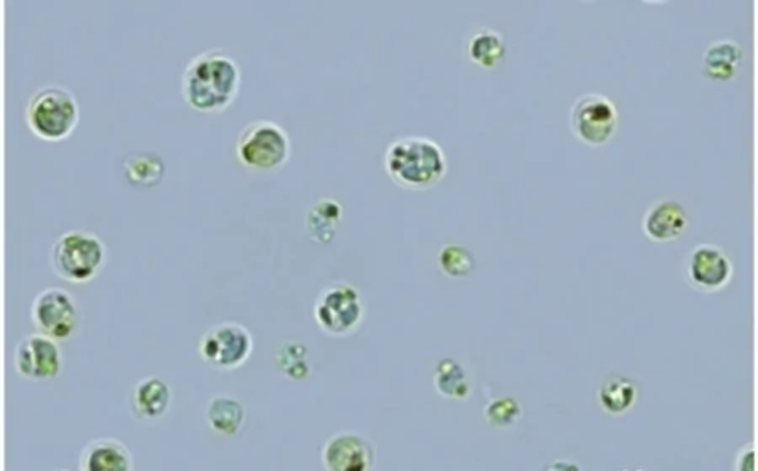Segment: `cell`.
Masks as SVG:
<instances>
[{
  "mask_svg": "<svg viewBox=\"0 0 758 471\" xmlns=\"http://www.w3.org/2000/svg\"><path fill=\"white\" fill-rule=\"evenodd\" d=\"M375 461V445L359 433H337L322 448V463L331 471H369Z\"/></svg>",
  "mask_w": 758,
  "mask_h": 471,
  "instance_id": "cell-11",
  "label": "cell"
},
{
  "mask_svg": "<svg viewBox=\"0 0 758 471\" xmlns=\"http://www.w3.org/2000/svg\"><path fill=\"white\" fill-rule=\"evenodd\" d=\"M169 385L159 378H145L132 389L131 403L135 416L141 419H157L170 406Z\"/></svg>",
  "mask_w": 758,
  "mask_h": 471,
  "instance_id": "cell-15",
  "label": "cell"
},
{
  "mask_svg": "<svg viewBox=\"0 0 758 471\" xmlns=\"http://www.w3.org/2000/svg\"><path fill=\"white\" fill-rule=\"evenodd\" d=\"M617 125V109L603 94H583L571 106V132L578 141L590 147L605 145L614 137Z\"/></svg>",
  "mask_w": 758,
  "mask_h": 471,
  "instance_id": "cell-9",
  "label": "cell"
},
{
  "mask_svg": "<svg viewBox=\"0 0 758 471\" xmlns=\"http://www.w3.org/2000/svg\"><path fill=\"white\" fill-rule=\"evenodd\" d=\"M80 122V109L71 91L63 87H46L31 97L25 106V123L44 142H63Z\"/></svg>",
  "mask_w": 758,
  "mask_h": 471,
  "instance_id": "cell-3",
  "label": "cell"
},
{
  "mask_svg": "<svg viewBox=\"0 0 758 471\" xmlns=\"http://www.w3.org/2000/svg\"><path fill=\"white\" fill-rule=\"evenodd\" d=\"M80 470L131 471L134 460L123 442L112 438L94 439L81 450Z\"/></svg>",
  "mask_w": 758,
  "mask_h": 471,
  "instance_id": "cell-14",
  "label": "cell"
},
{
  "mask_svg": "<svg viewBox=\"0 0 758 471\" xmlns=\"http://www.w3.org/2000/svg\"><path fill=\"white\" fill-rule=\"evenodd\" d=\"M434 385L445 400H467L472 392V379L469 372L462 363L450 357L438 362Z\"/></svg>",
  "mask_w": 758,
  "mask_h": 471,
  "instance_id": "cell-20",
  "label": "cell"
},
{
  "mask_svg": "<svg viewBox=\"0 0 758 471\" xmlns=\"http://www.w3.org/2000/svg\"><path fill=\"white\" fill-rule=\"evenodd\" d=\"M467 53H469L470 61L476 63L480 68H495L505 58L504 37L492 30L479 31L470 37Z\"/></svg>",
  "mask_w": 758,
  "mask_h": 471,
  "instance_id": "cell-22",
  "label": "cell"
},
{
  "mask_svg": "<svg viewBox=\"0 0 758 471\" xmlns=\"http://www.w3.org/2000/svg\"><path fill=\"white\" fill-rule=\"evenodd\" d=\"M757 461H755V448L748 447L740 451V457L737 460V468L740 471H754L757 470Z\"/></svg>",
  "mask_w": 758,
  "mask_h": 471,
  "instance_id": "cell-26",
  "label": "cell"
},
{
  "mask_svg": "<svg viewBox=\"0 0 758 471\" xmlns=\"http://www.w3.org/2000/svg\"><path fill=\"white\" fill-rule=\"evenodd\" d=\"M15 371L30 381H53L62 374V349L55 338L44 334L27 335L14 354Z\"/></svg>",
  "mask_w": 758,
  "mask_h": 471,
  "instance_id": "cell-10",
  "label": "cell"
},
{
  "mask_svg": "<svg viewBox=\"0 0 758 471\" xmlns=\"http://www.w3.org/2000/svg\"><path fill=\"white\" fill-rule=\"evenodd\" d=\"M245 407L232 396H214L208 401L207 419L218 435L233 438L245 423Z\"/></svg>",
  "mask_w": 758,
  "mask_h": 471,
  "instance_id": "cell-17",
  "label": "cell"
},
{
  "mask_svg": "<svg viewBox=\"0 0 758 471\" xmlns=\"http://www.w3.org/2000/svg\"><path fill=\"white\" fill-rule=\"evenodd\" d=\"M520 403L513 397H498L486 406L484 416L494 428H510L520 419Z\"/></svg>",
  "mask_w": 758,
  "mask_h": 471,
  "instance_id": "cell-25",
  "label": "cell"
},
{
  "mask_svg": "<svg viewBox=\"0 0 758 471\" xmlns=\"http://www.w3.org/2000/svg\"><path fill=\"white\" fill-rule=\"evenodd\" d=\"M691 284L701 292H720L732 281L733 265L722 248L700 245L693 249L688 267Z\"/></svg>",
  "mask_w": 758,
  "mask_h": 471,
  "instance_id": "cell-12",
  "label": "cell"
},
{
  "mask_svg": "<svg viewBox=\"0 0 758 471\" xmlns=\"http://www.w3.org/2000/svg\"><path fill=\"white\" fill-rule=\"evenodd\" d=\"M384 169L400 188L426 191L447 176V155L432 138H398L384 154Z\"/></svg>",
  "mask_w": 758,
  "mask_h": 471,
  "instance_id": "cell-2",
  "label": "cell"
},
{
  "mask_svg": "<svg viewBox=\"0 0 758 471\" xmlns=\"http://www.w3.org/2000/svg\"><path fill=\"white\" fill-rule=\"evenodd\" d=\"M308 226L311 238L319 243H331L336 238L343 221V205L333 199L315 202L308 213Z\"/></svg>",
  "mask_w": 758,
  "mask_h": 471,
  "instance_id": "cell-19",
  "label": "cell"
},
{
  "mask_svg": "<svg viewBox=\"0 0 758 471\" xmlns=\"http://www.w3.org/2000/svg\"><path fill=\"white\" fill-rule=\"evenodd\" d=\"M277 368L278 371L293 381H302V379L308 378L309 372H311L308 349L302 344H283L277 352Z\"/></svg>",
  "mask_w": 758,
  "mask_h": 471,
  "instance_id": "cell-23",
  "label": "cell"
},
{
  "mask_svg": "<svg viewBox=\"0 0 758 471\" xmlns=\"http://www.w3.org/2000/svg\"><path fill=\"white\" fill-rule=\"evenodd\" d=\"M252 352V334L248 328L235 322L214 325L199 340V356L218 371L242 368Z\"/></svg>",
  "mask_w": 758,
  "mask_h": 471,
  "instance_id": "cell-7",
  "label": "cell"
},
{
  "mask_svg": "<svg viewBox=\"0 0 758 471\" xmlns=\"http://www.w3.org/2000/svg\"><path fill=\"white\" fill-rule=\"evenodd\" d=\"M438 267L450 278H467L476 270V259L460 245H447L438 253Z\"/></svg>",
  "mask_w": 758,
  "mask_h": 471,
  "instance_id": "cell-24",
  "label": "cell"
},
{
  "mask_svg": "<svg viewBox=\"0 0 758 471\" xmlns=\"http://www.w3.org/2000/svg\"><path fill=\"white\" fill-rule=\"evenodd\" d=\"M690 226L684 209L675 201H659L650 205L643 221L644 234L650 242L669 243L681 238Z\"/></svg>",
  "mask_w": 758,
  "mask_h": 471,
  "instance_id": "cell-13",
  "label": "cell"
},
{
  "mask_svg": "<svg viewBox=\"0 0 758 471\" xmlns=\"http://www.w3.org/2000/svg\"><path fill=\"white\" fill-rule=\"evenodd\" d=\"M242 87L238 63L223 51H207L186 66L181 91L189 109L199 113L224 112L235 103Z\"/></svg>",
  "mask_w": 758,
  "mask_h": 471,
  "instance_id": "cell-1",
  "label": "cell"
},
{
  "mask_svg": "<svg viewBox=\"0 0 758 471\" xmlns=\"http://www.w3.org/2000/svg\"><path fill=\"white\" fill-rule=\"evenodd\" d=\"M123 173L134 188H157L166 177V164L157 154L138 152L126 157Z\"/></svg>",
  "mask_w": 758,
  "mask_h": 471,
  "instance_id": "cell-18",
  "label": "cell"
},
{
  "mask_svg": "<svg viewBox=\"0 0 758 471\" xmlns=\"http://www.w3.org/2000/svg\"><path fill=\"white\" fill-rule=\"evenodd\" d=\"M31 317L40 334L56 343L75 337L81 327V313L75 296L63 288H47L34 299Z\"/></svg>",
  "mask_w": 758,
  "mask_h": 471,
  "instance_id": "cell-8",
  "label": "cell"
},
{
  "mask_svg": "<svg viewBox=\"0 0 758 471\" xmlns=\"http://www.w3.org/2000/svg\"><path fill=\"white\" fill-rule=\"evenodd\" d=\"M314 317L324 334L347 337L356 334L365 322V300L358 288L336 281L322 288L315 300Z\"/></svg>",
  "mask_w": 758,
  "mask_h": 471,
  "instance_id": "cell-5",
  "label": "cell"
},
{
  "mask_svg": "<svg viewBox=\"0 0 758 471\" xmlns=\"http://www.w3.org/2000/svg\"><path fill=\"white\" fill-rule=\"evenodd\" d=\"M744 59V51L735 41L710 44L703 56V72L715 81H729L737 76Z\"/></svg>",
  "mask_w": 758,
  "mask_h": 471,
  "instance_id": "cell-16",
  "label": "cell"
},
{
  "mask_svg": "<svg viewBox=\"0 0 758 471\" xmlns=\"http://www.w3.org/2000/svg\"><path fill=\"white\" fill-rule=\"evenodd\" d=\"M637 397H639V391H637L636 382L621 375H612L600 385V406L605 413L614 414V416L628 413L636 406Z\"/></svg>",
  "mask_w": 758,
  "mask_h": 471,
  "instance_id": "cell-21",
  "label": "cell"
},
{
  "mask_svg": "<svg viewBox=\"0 0 758 471\" xmlns=\"http://www.w3.org/2000/svg\"><path fill=\"white\" fill-rule=\"evenodd\" d=\"M236 157L249 170H278L290 159L289 134L268 120L249 123L236 142Z\"/></svg>",
  "mask_w": 758,
  "mask_h": 471,
  "instance_id": "cell-6",
  "label": "cell"
},
{
  "mask_svg": "<svg viewBox=\"0 0 758 471\" xmlns=\"http://www.w3.org/2000/svg\"><path fill=\"white\" fill-rule=\"evenodd\" d=\"M107 248L97 234L69 231L59 236L51 249V265L62 280L88 283L100 274L105 265Z\"/></svg>",
  "mask_w": 758,
  "mask_h": 471,
  "instance_id": "cell-4",
  "label": "cell"
}]
</instances>
